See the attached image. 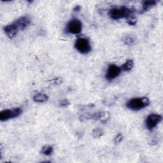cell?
Returning <instances> with one entry per match:
<instances>
[{
  "label": "cell",
  "mask_w": 163,
  "mask_h": 163,
  "mask_svg": "<svg viewBox=\"0 0 163 163\" xmlns=\"http://www.w3.org/2000/svg\"><path fill=\"white\" fill-rule=\"evenodd\" d=\"M135 10L126 6H118L112 8L109 12V17L113 20H119L121 18H128L135 14Z\"/></svg>",
  "instance_id": "1"
},
{
  "label": "cell",
  "mask_w": 163,
  "mask_h": 163,
  "mask_svg": "<svg viewBox=\"0 0 163 163\" xmlns=\"http://www.w3.org/2000/svg\"><path fill=\"white\" fill-rule=\"evenodd\" d=\"M150 103V100L147 97L136 98L130 100L126 103V107L131 110L139 111L149 106Z\"/></svg>",
  "instance_id": "2"
},
{
  "label": "cell",
  "mask_w": 163,
  "mask_h": 163,
  "mask_svg": "<svg viewBox=\"0 0 163 163\" xmlns=\"http://www.w3.org/2000/svg\"><path fill=\"white\" fill-rule=\"evenodd\" d=\"M75 49L82 54H88L92 50L89 40L87 38H79L75 43Z\"/></svg>",
  "instance_id": "3"
},
{
  "label": "cell",
  "mask_w": 163,
  "mask_h": 163,
  "mask_svg": "<svg viewBox=\"0 0 163 163\" xmlns=\"http://www.w3.org/2000/svg\"><path fill=\"white\" fill-rule=\"evenodd\" d=\"M82 30V23L79 19L73 18L66 27V31L72 35H79Z\"/></svg>",
  "instance_id": "4"
},
{
  "label": "cell",
  "mask_w": 163,
  "mask_h": 163,
  "mask_svg": "<svg viewBox=\"0 0 163 163\" xmlns=\"http://www.w3.org/2000/svg\"><path fill=\"white\" fill-rule=\"evenodd\" d=\"M22 110L21 108L5 110L0 113V120L6 121L18 117L22 113Z\"/></svg>",
  "instance_id": "5"
},
{
  "label": "cell",
  "mask_w": 163,
  "mask_h": 163,
  "mask_svg": "<svg viewBox=\"0 0 163 163\" xmlns=\"http://www.w3.org/2000/svg\"><path fill=\"white\" fill-rule=\"evenodd\" d=\"M162 117L161 115L156 113L149 115L145 120L146 128L150 131L153 130L162 121Z\"/></svg>",
  "instance_id": "6"
},
{
  "label": "cell",
  "mask_w": 163,
  "mask_h": 163,
  "mask_svg": "<svg viewBox=\"0 0 163 163\" xmlns=\"http://www.w3.org/2000/svg\"><path fill=\"white\" fill-rule=\"evenodd\" d=\"M121 71L122 70L120 67H119L116 64H110L108 66L106 75H105V77L108 81L113 80V79L118 77L121 73Z\"/></svg>",
  "instance_id": "7"
},
{
  "label": "cell",
  "mask_w": 163,
  "mask_h": 163,
  "mask_svg": "<svg viewBox=\"0 0 163 163\" xmlns=\"http://www.w3.org/2000/svg\"><path fill=\"white\" fill-rule=\"evenodd\" d=\"M31 20L28 16L21 17L17 20H16L14 23L17 27L18 30H24L25 29L31 24Z\"/></svg>",
  "instance_id": "8"
},
{
  "label": "cell",
  "mask_w": 163,
  "mask_h": 163,
  "mask_svg": "<svg viewBox=\"0 0 163 163\" xmlns=\"http://www.w3.org/2000/svg\"><path fill=\"white\" fill-rule=\"evenodd\" d=\"M3 30L5 33V34L6 35V36L9 38H10V39L14 38L17 35V34L18 31L17 27L15 25V24L14 22L11 24H9V25L5 26L3 27Z\"/></svg>",
  "instance_id": "9"
},
{
  "label": "cell",
  "mask_w": 163,
  "mask_h": 163,
  "mask_svg": "<svg viewBox=\"0 0 163 163\" xmlns=\"http://www.w3.org/2000/svg\"><path fill=\"white\" fill-rule=\"evenodd\" d=\"M49 97L45 94L38 93L34 96L33 101L37 103H45L49 100Z\"/></svg>",
  "instance_id": "10"
},
{
  "label": "cell",
  "mask_w": 163,
  "mask_h": 163,
  "mask_svg": "<svg viewBox=\"0 0 163 163\" xmlns=\"http://www.w3.org/2000/svg\"><path fill=\"white\" fill-rule=\"evenodd\" d=\"M157 3V1H145L143 3L142 10L141 11V14L144 13L147 11H148L150 8H151L152 6H155Z\"/></svg>",
  "instance_id": "11"
},
{
  "label": "cell",
  "mask_w": 163,
  "mask_h": 163,
  "mask_svg": "<svg viewBox=\"0 0 163 163\" xmlns=\"http://www.w3.org/2000/svg\"><path fill=\"white\" fill-rule=\"evenodd\" d=\"M134 67V61L132 59H129L126 61V63L123 64L120 68L122 71H129L132 69Z\"/></svg>",
  "instance_id": "12"
},
{
  "label": "cell",
  "mask_w": 163,
  "mask_h": 163,
  "mask_svg": "<svg viewBox=\"0 0 163 163\" xmlns=\"http://www.w3.org/2000/svg\"><path fill=\"white\" fill-rule=\"evenodd\" d=\"M53 151H54V149H53L52 146L45 145V146H43L42 147L41 152L43 154H44L45 156H51L52 154Z\"/></svg>",
  "instance_id": "13"
},
{
  "label": "cell",
  "mask_w": 163,
  "mask_h": 163,
  "mask_svg": "<svg viewBox=\"0 0 163 163\" xmlns=\"http://www.w3.org/2000/svg\"><path fill=\"white\" fill-rule=\"evenodd\" d=\"M110 119V113L108 112H101L100 113V120L103 122L105 123L107 122Z\"/></svg>",
  "instance_id": "14"
},
{
  "label": "cell",
  "mask_w": 163,
  "mask_h": 163,
  "mask_svg": "<svg viewBox=\"0 0 163 163\" xmlns=\"http://www.w3.org/2000/svg\"><path fill=\"white\" fill-rule=\"evenodd\" d=\"M123 42L126 45H132L135 43V40L132 37H131L130 36H126L123 38Z\"/></svg>",
  "instance_id": "15"
},
{
  "label": "cell",
  "mask_w": 163,
  "mask_h": 163,
  "mask_svg": "<svg viewBox=\"0 0 163 163\" xmlns=\"http://www.w3.org/2000/svg\"><path fill=\"white\" fill-rule=\"evenodd\" d=\"M103 135V131L100 128H96L92 131V137L94 138H100Z\"/></svg>",
  "instance_id": "16"
},
{
  "label": "cell",
  "mask_w": 163,
  "mask_h": 163,
  "mask_svg": "<svg viewBox=\"0 0 163 163\" xmlns=\"http://www.w3.org/2000/svg\"><path fill=\"white\" fill-rule=\"evenodd\" d=\"M127 22L131 25V26H134L137 24V18L133 16H131L127 18Z\"/></svg>",
  "instance_id": "17"
},
{
  "label": "cell",
  "mask_w": 163,
  "mask_h": 163,
  "mask_svg": "<svg viewBox=\"0 0 163 163\" xmlns=\"http://www.w3.org/2000/svg\"><path fill=\"white\" fill-rule=\"evenodd\" d=\"M70 101L67 100V99H64L63 100H62L61 102H60V106L61 107H68L70 105Z\"/></svg>",
  "instance_id": "18"
},
{
  "label": "cell",
  "mask_w": 163,
  "mask_h": 163,
  "mask_svg": "<svg viewBox=\"0 0 163 163\" xmlns=\"http://www.w3.org/2000/svg\"><path fill=\"white\" fill-rule=\"evenodd\" d=\"M122 139H123V137L121 134H118V135L116 137V138H115L114 141H115V143H116V144H117V143L121 142Z\"/></svg>",
  "instance_id": "19"
},
{
  "label": "cell",
  "mask_w": 163,
  "mask_h": 163,
  "mask_svg": "<svg viewBox=\"0 0 163 163\" xmlns=\"http://www.w3.org/2000/svg\"><path fill=\"white\" fill-rule=\"evenodd\" d=\"M80 9H81V6H79V5H76L75 6V8H73V11L74 12H80Z\"/></svg>",
  "instance_id": "20"
},
{
  "label": "cell",
  "mask_w": 163,
  "mask_h": 163,
  "mask_svg": "<svg viewBox=\"0 0 163 163\" xmlns=\"http://www.w3.org/2000/svg\"><path fill=\"white\" fill-rule=\"evenodd\" d=\"M55 84H60L62 82V79H61L60 78H58L57 79H55Z\"/></svg>",
  "instance_id": "21"
}]
</instances>
